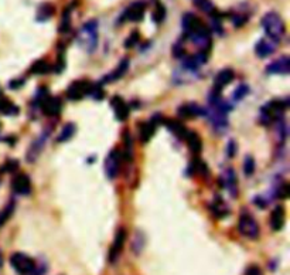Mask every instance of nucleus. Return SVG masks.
<instances>
[{
  "instance_id": "nucleus-1",
  "label": "nucleus",
  "mask_w": 290,
  "mask_h": 275,
  "mask_svg": "<svg viewBox=\"0 0 290 275\" xmlns=\"http://www.w3.org/2000/svg\"><path fill=\"white\" fill-rule=\"evenodd\" d=\"M262 27L273 41H280L283 39V36H284V33H286V26H284L283 19L274 12H269L263 16Z\"/></svg>"
},
{
  "instance_id": "nucleus-2",
  "label": "nucleus",
  "mask_w": 290,
  "mask_h": 275,
  "mask_svg": "<svg viewBox=\"0 0 290 275\" xmlns=\"http://www.w3.org/2000/svg\"><path fill=\"white\" fill-rule=\"evenodd\" d=\"M78 41L89 53L94 51L98 44V23L95 20H91L82 26V29L79 30Z\"/></svg>"
},
{
  "instance_id": "nucleus-3",
  "label": "nucleus",
  "mask_w": 290,
  "mask_h": 275,
  "mask_svg": "<svg viewBox=\"0 0 290 275\" xmlns=\"http://www.w3.org/2000/svg\"><path fill=\"white\" fill-rule=\"evenodd\" d=\"M10 265L19 275H33L36 271V262L24 252H15L10 257Z\"/></svg>"
},
{
  "instance_id": "nucleus-4",
  "label": "nucleus",
  "mask_w": 290,
  "mask_h": 275,
  "mask_svg": "<svg viewBox=\"0 0 290 275\" xmlns=\"http://www.w3.org/2000/svg\"><path fill=\"white\" fill-rule=\"evenodd\" d=\"M238 230L243 237L255 240L259 237V224L256 220L253 219L251 213L242 212L239 216V221H238Z\"/></svg>"
},
{
  "instance_id": "nucleus-5",
  "label": "nucleus",
  "mask_w": 290,
  "mask_h": 275,
  "mask_svg": "<svg viewBox=\"0 0 290 275\" xmlns=\"http://www.w3.org/2000/svg\"><path fill=\"white\" fill-rule=\"evenodd\" d=\"M287 108V104L284 101H280V100H274V101H270L269 104H266L263 108H262V115L260 118L265 124H270L273 119H277L279 117L283 115V111Z\"/></svg>"
},
{
  "instance_id": "nucleus-6",
  "label": "nucleus",
  "mask_w": 290,
  "mask_h": 275,
  "mask_svg": "<svg viewBox=\"0 0 290 275\" xmlns=\"http://www.w3.org/2000/svg\"><path fill=\"white\" fill-rule=\"evenodd\" d=\"M91 86H92V84H91L89 81H86V79L75 81V82H72V84L68 86V89H67V97H68L70 100H75V101L82 100L85 95H89Z\"/></svg>"
},
{
  "instance_id": "nucleus-7",
  "label": "nucleus",
  "mask_w": 290,
  "mask_h": 275,
  "mask_svg": "<svg viewBox=\"0 0 290 275\" xmlns=\"http://www.w3.org/2000/svg\"><path fill=\"white\" fill-rule=\"evenodd\" d=\"M40 107L44 115L47 117H57L63 110V103L57 97H46L40 101Z\"/></svg>"
},
{
  "instance_id": "nucleus-8",
  "label": "nucleus",
  "mask_w": 290,
  "mask_h": 275,
  "mask_svg": "<svg viewBox=\"0 0 290 275\" xmlns=\"http://www.w3.org/2000/svg\"><path fill=\"white\" fill-rule=\"evenodd\" d=\"M146 12V3L143 0H137L132 3L129 8L126 9L123 16H122V22L123 20H129V22H140Z\"/></svg>"
},
{
  "instance_id": "nucleus-9",
  "label": "nucleus",
  "mask_w": 290,
  "mask_h": 275,
  "mask_svg": "<svg viewBox=\"0 0 290 275\" xmlns=\"http://www.w3.org/2000/svg\"><path fill=\"white\" fill-rule=\"evenodd\" d=\"M120 167V155L116 149H112L105 159V172L108 179H115Z\"/></svg>"
},
{
  "instance_id": "nucleus-10",
  "label": "nucleus",
  "mask_w": 290,
  "mask_h": 275,
  "mask_svg": "<svg viewBox=\"0 0 290 275\" xmlns=\"http://www.w3.org/2000/svg\"><path fill=\"white\" fill-rule=\"evenodd\" d=\"M126 241V230L123 227L119 228L116 231V236H115V240H113V244L110 247L109 250V261L110 262H115L118 257L120 255V252L123 250V245H125Z\"/></svg>"
},
{
  "instance_id": "nucleus-11",
  "label": "nucleus",
  "mask_w": 290,
  "mask_h": 275,
  "mask_svg": "<svg viewBox=\"0 0 290 275\" xmlns=\"http://www.w3.org/2000/svg\"><path fill=\"white\" fill-rule=\"evenodd\" d=\"M177 115L180 118L184 119H193L196 117H200V115H205V110L203 107L197 105L194 103H188L184 104V105H180L179 110H177Z\"/></svg>"
},
{
  "instance_id": "nucleus-12",
  "label": "nucleus",
  "mask_w": 290,
  "mask_h": 275,
  "mask_svg": "<svg viewBox=\"0 0 290 275\" xmlns=\"http://www.w3.org/2000/svg\"><path fill=\"white\" fill-rule=\"evenodd\" d=\"M12 188L17 195H29L32 192V180L26 173H20L15 176V179L12 181Z\"/></svg>"
},
{
  "instance_id": "nucleus-13",
  "label": "nucleus",
  "mask_w": 290,
  "mask_h": 275,
  "mask_svg": "<svg viewBox=\"0 0 290 275\" xmlns=\"http://www.w3.org/2000/svg\"><path fill=\"white\" fill-rule=\"evenodd\" d=\"M266 72L269 74H289L290 72V58L289 57H280L279 60H276L270 64L269 67H266Z\"/></svg>"
},
{
  "instance_id": "nucleus-14",
  "label": "nucleus",
  "mask_w": 290,
  "mask_h": 275,
  "mask_svg": "<svg viewBox=\"0 0 290 275\" xmlns=\"http://www.w3.org/2000/svg\"><path fill=\"white\" fill-rule=\"evenodd\" d=\"M286 221V212L283 206H277L274 207L273 212L270 214V227L273 231H280L284 226Z\"/></svg>"
},
{
  "instance_id": "nucleus-15",
  "label": "nucleus",
  "mask_w": 290,
  "mask_h": 275,
  "mask_svg": "<svg viewBox=\"0 0 290 275\" xmlns=\"http://www.w3.org/2000/svg\"><path fill=\"white\" fill-rule=\"evenodd\" d=\"M112 107H113V111H115V115H116V118L119 121H125L127 117H129V107H127V104L125 103V100L123 98H120L119 95H115L113 98H112Z\"/></svg>"
},
{
  "instance_id": "nucleus-16",
  "label": "nucleus",
  "mask_w": 290,
  "mask_h": 275,
  "mask_svg": "<svg viewBox=\"0 0 290 275\" xmlns=\"http://www.w3.org/2000/svg\"><path fill=\"white\" fill-rule=\"evenodd\" d=\"M234 77H235V72L231 70V68L220 71L218 75L215 77V81H214V88H215V91L218 93V91H221L222 88H225V86L234 79Z\"/></svg>"
},
{
  "instance_id": "nucleus-17",
  "label": "nucleus",
  "mask_w": 290,
  "mask_h": 275,
  "mask_svg": "<svg viewBox=\"0 0 290 275\" xmlns=\"http://www.w3.org/2000/svg\"><path fill=\"white\" fill-rule=\"evenodd\" d=\"M47 134H41L36 139V141L33 142L32 146L29 148V153H27V160H30V162H34L36 159H37V156L40 155V152L43 150V148H44V145H46V139H47Z\"/></svg>"
},
{
  "instance_id": "nucleus-18",
  "label": "nucleus",
  "mask_w": 290,
  "mask_h": 275,
  "mask_svg": "<svg viewBox=\"0 0 290 275\" xmlns=\"http://www.w3.org/2000/svg\"><path fill=\"white\" fill-rule=\"evenodd\" d=\"M203 24V22L193 13H186L183 17V29L186 34H191L193 32H196L197 29Z\"/></svg>"
},
{
  "instance_id": "nucleus-19",
  "label": "nucleus",
  "mask_w": 290,
  "mask_h": 275,
  "mask_svg": "<svg viewBox=\"0 0 290 275\" xmlns=\"http://www.w3.org/2000/svg\"><path fill=\"white\" fill-rule=\"evenodd\" d=\"M255 53L260 58H265V57H269L274 53V44L270 41V40L262 39L260 41H258V44L255 46Z\"/></svg>"
},
{
  "instance_id": "nucleus-20",
  "label": "nucleus",
  "mask_w": 290,
  "mask_h": 275,
  "mask_svg": "<svg viewBox=\"0 0 290 275\" xmlns=\"http://www.w3.org/2000/svg\"><path fill=\"white\" fill-rule=\"evenodd\" d=\"M236 176L235 172L232 169H227V172L224 173V188L229 190V193L234 197L238 195V188H236Z\"/></svg>"
},
{
  "instance_id": "nucleus-21",
  "label": "nucleus",
  "mask_w": 290,
  "mask_h": 275,
  "mask_svg": "<svg viewBox=\"0 0 290 275\" xmlns=\"http://www.w3.org/2000/svg\"><path fill=\"white\" fill-rule=\"evenodd\" d=\"M157 124H155L153 121H149V122H144V124H140V141L141 142H149L150 138L155 135L156 132Z\"/></svg>"
},
{
  "instance_id": "nucleus-22",
  "label": "nucleus",
  "mask_w": 290,
  "mask_h": 275,
  "mask_svg": "<svg viewBox=\"0 0 290 275\" xmlns=\"http://www.w3.org/2000/svg\"><path fill=\"white\" fill-rule=\"evenodd\" d=\"M0 114L3 115H17L19 114V108L10 100L5 98L0 94Z\"/></svg>"
},
{
  "instance_id": "nucleus-23",
  "label": "nucleus",
  "mask_w": 290,
  "mask_h": 275,
  "mask_svg": "<svg viewBox=\"0 0 290 275\" xmlns=\"http://www.w3.org/2000/svg\"><path fill=\"white\" fill-rule=\"evenodd\" d=\"M165 124L169 126V129L172 131L173 134L177 135L179 138H184L186 134H187V129H186V126L181 124L180 121H177V119H166Z\"/></svg>"
},
{
  "instance_id": "nucleus-24",
  "label": "nucleus",
  "mask_w": 290,
  "mask_h": 275,
  "mask_svg": "<svg viewBox=\"0 0 290 275\" xmlns=\"http://www.w3.org/2000/svg\"><path fill=\"white\" fill-rule=\"evenodd\" d=\"M184 139L187 141V145L190 146V149L193 150L194 153H198V152L201 150V139H200V136H198L196 132L187 131Z\"/></svg>"
},
{
  "instance_id": "nucleus-25",
  "label": "nucleus",
  "mask_w": 290,
  "mask_h": 275,
  "mask_svg": "<svg viewBox=\"0 0 290 275\" xmlns=\"http://www.w3.org/2000/svg\"><path fill=\"white\" fill-rule=\"evenodd\" d=\"M127 67H129V61H127V58H125V60H122V61L119 63V65L116 67V70L112 71L105 79H106V81H115V79L123 77L125 72L127 71Z\"/></svg>"
},
{
  "instance_id": "nucleus-26",
  "label": "nucleus",
  "mask_w": 290,
  "mask_h": 275,
  "mask_svg": "<svg viewBox=\"0 0 290 275\" xmlns=\"http://www.w3.org/2000/svg\"><path fill=\"white\" fill-rule=\"evenodd\" d=\"M210 210L212 212V214L215 216V217H218V219H224V217H227L228 213V206H225L224 202H221V200H217L215 203H212L210 206Z\"/></svg>"
},
{
  "instance_id": "nucleus-27",
  "label": "nucleus",
  "mask_w": 290,
  "mask_h": 275,
  "mask_svg": "<svg viewBox=\"0 0 290 275\" xmlns=\"http://www.w3.org/2000/svg\"><path fill=\"white\" fill-rule=\"evenodd\" d=\"M54 15V8L50 3H44L39 8V13H37V20L39 22H46L50 17Z\"/></svg>"
},
{
  "instance_id": "nucleus-28",
  "label": "nucleus",
  "mask_w": 290,
  "mask_h": 275,
  "mask_svg": "<svg viewBox=\"0 0 290 275\" xmlns=\"http://www.w3.org/2000/svg\"><path fill=\"white\" fill-rule=\"evenodd\" d=\"M50 68H51V67H50V64H48L46 60H37V61L32 65L30 72L36 74V75H39V74H47Z\"/></svg>"
},
{
  "instance_id": "nucleus-29",
  "label": "nucleus",
  "mask_w": 290,
  "mask_h": 275,
  "mask_svg": "<svg viewBox=\"0 0 290 275\" xmlns=\"http://www.w3.org/2000/svg\"><path fill=\"white\" fill-rule=\"evenodd\" d=\"M193 2H194L196 8L200 9V10L204 12V13L212 15L214 12H217V10H215V6H214V3H212L211 0H193Z\"/></svg>"
},
{
  "instance_id": "nucleus-30",
  "label": "nucleus",
  "mask_w": 290,
  "mask_h": 275,
  "mask_svg": "<svg viewBox=\"0 0 290 275\" xmlns=\"http://www.w3.org/2000/svg\"><path fill=\"white\" fill-rule=\"evenodd\" d=\"M165 19H166V8L160 3V2H156L155 10H153V22L157 24H160L163 23Z\"/></svg>"
},
{
  "instance_id": "nucleus-31",
  "label": "nucleus",
  "mask_w": 290,
  "mask_h": 275,
  "mask_svg": "<svg viewBox=\"0 0 290 275\" xmlns=\"http://www.w3.org/2000/svg\"><path fill=\"white\" fill-rule=\"evenodd\" d=\"M74 134H75V125H74V124H67V125H64L63 131H61V134H60L57 141L60 142V143H61V142L70 141Z\"/></svg>"
},
{
  "instance_id": "nucleus-32",
  "label": "nucleus",
  "mask_w": 290,
  "mask_h": 275,
  "mask_svg": "<svg viewBox=\"0 0 290 275\" xmlns=\"http://www.w3.org/2000/svg\"><path fill=\"white\" fill-rule=\"evenodd\" d=\"M71 26V8H68L63 13V20H61V26H60V32L67 33L70 30Z\"/></svg>"
},
{
  "instance_id": "nucleus-33",
  "label": "nucleus",
  "mask_w": 290,
  "mask_h": 275,
  "mask_svg": "<svg viewBox=\"0 0 290 275\" xmlns=\"http://www.w3.org/2000/svg\"><path fill=\"white\" fill-rule=\"evenodd\" d=\"M255 170V160L252 156H246L243 159V172L246 176H251Z\"/></svg>"
},
{
  "instance_id": "nucleus-34",
  "label": "nucleus",
  "mask_w": 290,
  "mask_h": 275,
  "mask_svg": "<svg viewBox=\"0 0 290 275\" xmlns=\"http://www.w3.org/2000/svg\"><path fill=\"white\" fill-rule=\"evenodd\" d=\"M89 95L94 98V100H102L103 98V88L101 84H92L91 86V91H89Z\"/></svg>"
},
{
  "instance_id": "nucleus-35",
  "label": "nucleus",
  "mask_w": 290,
  "mask_h": 275,
  "mask_svg": "<svg viewBox=\"0 0 290 275\" xmlns=\"http://www.w3.org/2000/svg\"><path fill=\"white\" fill-rule=\"evenodd\" d=\"M15 210V206L13 205H9L5 207V210L0 213V227L6 223V221L10 219V216H12V213Z\"/></svg>"
},
{
  "instance_id": "nucleus-36",
  "label": "nucleus",
  "mask_w": 290,
  "mask_h": 275,
  "mask_svg": "<svg viewBox=\"0 0 290 275\" xmlns=\"http://www.w3.org/2000/svg\"><path fill=\"white\" fill-rule=\"evenodd\" d=\"M248 91H249V88H248V85H245V84H242V85H239L238 88H236L235 93H234V95H232V98H234L235 101H241L243 97L248 94Z\"/></svg>"
},
{
  "instance_id": "nucleus-37",
  "label": "nucleus",
  "mask_w": 290,
  "mask_h": 275,
  "mask_svg": "<svg viewBox=\"0 0 290 275\" xmlns=\"http://www.w3.org/2000/svg\"><path fill=\"white\" fill-rule=\"evenodd\" d=\"M194 167H196V170L200 174H203V176H207L208 174V167L205 165L203 160H200V159H194Z\"/></svg>"
},
{
  "instance_id": "nucleus-38",
  "label": "nucleus",
  "mask_w": 290,
  "mask_h": 275,
  "mask_svg": "<svg viewBox=\"0 0 290 275\" xmlns=\"http://www.w3.org/2000/svg\"><path fill=\"white\" fill-rule=\"evenodd\" d=\"M132 150H133V142H132V138H130V135L126 132V134H125V153H126V156L130 157V153H132Z\"/></svg>"
},
{
  "instance_id": "nucleus-39",
  "label": "nucleus",
  "mask_w": 290,
  "mask_h": 275,
  "mask_svg": "<svg viewBox=\"0 0 290 275\" xmlns=\"http://www.w3.org/2000/svg\"><path fill=\"white\" fill-rule=\"evenodd\" d=\"M139 39H140V36H139V33L137 32H133L129 37H127V40H126V43H125V47H127V48H130V47H133L134 44L139 41Z\"/></svg>"
},
{
  "instance_id": "nucleus-40",
  "label": "nucleus",
  "mask_w": 290,
  "mask_h": 275,
  "mask_svg": "<svg viewBox=\"0 0 290 275\" xmlns=\"http://www.w3.org/2000/svg\"><path fill=\"white\" fill-rule=\"evenodd\" d=\"M277 196L282 197V199H287V196H289V185L287 183H283L282 186H279Z\"/></svg>"
},
{
  "instance_id": "nucleus-41",
  "label": "nucleus",
  "mask_w": 290,
  "mask_h": 275,
  "mask_svg": "<svg viewBox=\"0 0 290 275\" xmlns=\"http://www.w3.org/2000/svg\"><path fill=\"white\" fill-rule=\"evenodd\" d=\"M17 167H19V163H17L16 160H9V162H6V165H5V167H3V170L15 172Z\"/></svg>"
},
{
  "instance_id": "nucleus-42",
  "label": "nucleus",
  "mask_w": 290,
  "mask_h": 275,
  "mask_svg": "<svg viewBox=\"0 0 290 275\" xmlns=\"http://www.w3.org/2000/svg\"><path fill=\"white\" fill-rule=\"evenodd\" d=\"M236 155V143L234 141H231L228 143V156L232 157Z\"/></svg>"
},
{
  "instance_id": "nucleus-43",
  "label": "nucleus",
  "mask_w": 290,
  "mask_h": 275,
  "mask_svg": "<svg viewBox=\"0 0 290 275\" xmlns=\"http://www.w3.org/2000/svg\"><path fill=\"white\" fill-rule=\"evenodd\" d=\"M246 275H263L262 274V271H260V268L256 267V265H252L246 269Z\"/></svg>"
},
{
  "instance_id": "nucleus-44",
  "label": "nucleus",
  "mask_w": 290,
  "mask_h": 275,
  "mask_svg": "<svg viewBox=\"0 0 290 275\" xmlns=\"http://www.w3.org/2000/svg\"><path fill=\"white\" fill-rule=\"evenodd\" d=\"M24 84V79L20 78V79H15V81H12L10 82V88H13V89H16V88H20V86H23Z\"/></svg>"
},
{
  "instance_id": "nucleus-45",
  "label": "nucleus",
  "mask_w": 290,
  "mask_h": 275,
  "mask_svg": "<svg viewBox=\"0 0 290 275\" xmlns=\"http://www.w3.org/2000/svg\"><path fill=\"white\" fill-rule=\"evenodd\" d=\"M3 265V255H2V252H0V267Z\"/></svg>"
}]
</instances>
